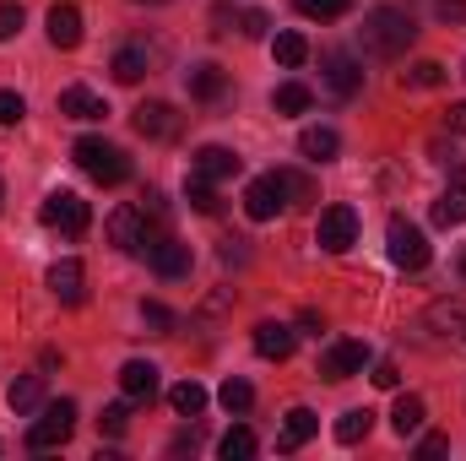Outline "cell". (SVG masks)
I'll use <instances>...</instances> for the list:
<instances>
[{
    "mask_svg": "<svg viewBox=\"0 0 466 461\" xmlns=\"http://www.w3.org/2000/svg\"><path fill=\"white\" fill-rule=\"evenodd\" d=\"M125 424H130V407H125V402L104 407V418H98V429H104L109 440H119V435H125Z\"/></svg>",
    "mask_w": 466,
    "mask_h": 461,
    "instance_id": "39",
    "label": "cell"
},
{
    "mask_svg": "<svg viewBox=\"0 0 466 461\" xmlns=\"http://www.w3.org/2000/svg\"><path fill=\"white\" fill-rule=\"evenodd\" d=\"M119 391H125L130 402H152V396H157V364L130 358V364L119 369Z\"/></svg>",
    "mask_w": 466,
    "mask_h": 461,
    "instance_id": "20",
    "label": "cell"
},
{
    "mask_svg": "<svg viewBox=\"0 0 466 461\" xmlns=\"http://www.w3.org/2000/svg\"><path fill=\"white\" fill-rule=\"evenodd\" d=\"M293 347H299V332L293 326H282V321H260L255 326V353L260 358H277L282 364V358H293Z\"/></svg>",
    "mask_w": 466,
    "mask_h": 461,
    "instance_id": "19",
    "label": "cell"
},
{
    "mask_svg": "<svg viewBox=\"0 0 466 461\" xmlns=\"http://www.w3.org/2000/svg\"><path fill=\"white\" fill-rule=\"evenodd\" d=\"M38 223L76 239V233H87L93 212H87V201H82V196H71V190H55V196H44V207H38Z\"/></svg>",
    "mask_w": 466,
    "mask_h": 461,
    "instance_id": "6",
    "label": "cell"
},
{
    "mask_svg": "<svg viewBox=\"0 0 466 461\" xmlns=\"http://www.w3.org/2000/svg\"><path fill=\"white\" fill-rule=\"evenodd\" d=\"M76 429V402H44L38 418L27 424V451H55Z\"/></svg>",
    "mask_w": 466,
    "mask_h": 461,
    "instance_id": "3",
    "label": "cell"
},
{
    "mask_svg": "<svg viewBox=\"0 0 466 461\" xmlns=\"http://www.w3.org/2000/svg\"><path fill=\"white\" fill-rule=\"evenodd\" d=\"M27 115V104H22V93H11V87H0V125H22Z\"/></svg>",
    "mask_w": 466,
    "mask_h": 461,
    "instance_id": "40",
    "label": "cell"
},
{
    "mask_svg": "<svg viewBox=\"0 0 466 461\" xmlns=\"http://www.w3.org/2000/svg\"><path fill=\"white\" fill-rule=\"evenodd\" d=\"M141 326H152L157 337H168V332H174V310H163L157 299H147V304H141Z\"/></svg>",
    "mask_w": 466,
    "mask_h": 461,
    "instance_id": "36",
    "label": "cell"
},
{
    "mask_svg": "<svg viewBox=\"0 0 466 461\" xmlns=\"http://www.w3.org/2000/svg\"><path fill=\"white\" fill-rule=\"evenodd\" d=\"M445 130L466 136V104H451V115H445Z\"/></svg>",
    "mask_w": 466,
    "mask_h": 461,
    "instance_id": "45",
    "label": "cell"
},
{
    "mask_svg": "<svg viewBox=\"0 0 466 461\" xmlns=\"http://www.w3.org/2000/svg\"><path fill=\"white\" fill-rule=\"evenodd\" d=\"M299 5V16H309V22H337V16H348L352 0H293Z\"/></svg>",
    "mask_w": 466,
    "mask_h": 461,
    "instance_id": "35",
    "label": "cell"
},
{
    "mask_svg": "<svg viewBox=\"0 0 466 461\" xmlns=\"http://www.w3.org/2000/svg\"><path fill=\"white\" fill-rule=\"evenodd\" d=\"M218 402H223V413H233V418H238V413H249V407H255V385L233 374V380H223V391H218Z\"/></svg>",
    "mask_w": 466,
    "mask_h": 461,
    "instance_id": "32",
    "label": "cell"
},
{
    "mask_svg": "<svg viewBox=\"0 0 466 461\" xmlns=\"http://www.w3.org/2000/svg\"><path fill=\"white\" fill-rule=\"evenodd\" d=\"M282 207H288V185H282V169H277V174H260V179H249V190H244V212H249L255 223H271Z\"/></svg>",
    "mask_w": 466,
    "mask_h": 461,
    "instance_id": "8",
    "label": "cell"
},
{
    "mask_svg": "<svg viewBox=\"0 0 466 461\" xmlns=\"http://www.w3.org/2000/svg\"><path fill=\"white\" fill-rule=\"evenodd\" d=\"M147 261H152L157 277H190V244H179V239H168V233H157V239L147 244Z\"/></svg>",
    "mask_w": 466,
    "mask_h": 461,
    "instance_id": "13",
    "label": "cell"
},
{
    "mask_svg": "<svg viewBox=\"0 0 466 461\" xmlns=\"http://www.w3.org/2000/svg\"><path fill=\"white\" fill-rule=\"evenodd\" d=\"M434 16H440L445 27H461L466 22V0H434Z\"/></svg>",
    "mask_w": 466,
    "mask_h": 461,
    "instance_id": "42",
    "label": "cell"
},
{
    "mask_svg": "<svg viewBox=\"0 0 466 461\" xmlns=\"http://www.w3.org/2000/svg\"><path fill=\"white\" fill-rule=\"evenodd\" d=\"M255 451H260V440H255L244 424H238V429H228V435L218 440V456H223V461H249Z\"/></svg>",
    "mask_w": 466,
    "mask_h": 461,
    "instance_id": "31",
    "label": "cell"
},
{
    "mask_svg": "<svg viewBox=\"0 0 466 461\" xmlns=\"http://www.w3.org/2000/svg\"><path fill=\"white\" fill-rule=\"evenodd\" d=\"M271 55H277V66L299 71V66L309 60V44H304V33H277V38H271Z\"/></svg>",
    "mask_w": 466,
    "mask_h": 461,
    "instance_id": "28",
    "label": "cell"
},
{
    "mask_svg": "<svg viewBox=\"0 0 466 461\" xmlns=\"http://www.w3.org/2000/svg\"><path fill=\"white\" fill-rule=\"evenodd\" d=\"M5 402H11V413H16V418L38 413V407H44V374H22V380H11Z\"/></svg>",
    "mask_w": 466,
    "mask_h": 461,
    "instance_id": "25",
    "label": "cell"
},
{
    "mask_svg": "<svg viewBox=\"0 0 466 461\" xmlns=\"http://www.w3.org/2000/svg\"><path fill=\"white\" fill-rule=\"evenodd\" d=\"M60 115L93 125V119H109V104H104L93 87H82V82H76V87H66V93H60Z\"/></svg>",
    "mask_w": 466,
    "mask_h": 461,
    "instance_id": "18",
    "label": "cell"
},
{
    "mask_svg": "<svg viewBox=\"0 0 466 461\" xmlns=\"http://www.w3.org/2000/svg\"><path fill=\"white\" fill-rule=\"evenodd\" d=\"M315 244L331 250V255H348L352 244H358V212L352 207H326L320 223H315Z\"/></svg>",
    "mask_w": 466,
    "mask_h": 461,
    "instance_id": "7",
    "label": "cell"
},
{
    "mask_svg": "<svg viewBox=\"0 0 466 461\" xmlns=\"http://www.w3.org/2000/svg\"><path fill=\"white\" fill-rule=\"evenodd\" d=\"M282 185H288V207H293V201H309V196H315V185H309L304 174H293V169H282Z\"/></svg>",
    "mask_w": 466,
    "mask_h": 461,
    "instance_id": "41",
    "label": "cell"
},
{
    "mask_svg": "<svg viewBox=\"0 0 466 461\" xmlns=\"http://www.w3.org/2000/svg\"><path fill=\"white\" fill-rule=\"evenodd\" d=\"M423 418H429L423 396H412V391H407V396H396V407H390V429H396L401 440H407V435H418V429H423Z\"/></svg>",
    "mask_w": 466,
    "mask_h": 461,
    "instance_id": "26",
    "label": "cell"
},
{
    "mask_svg": "<svg viewBox=\"0 0 466 461\" xmlns=\"http://www.w3.org/2000/svg\"><path fill=\"white\" fill-rule=\"evenodd\" d=\"M320 82H326V93H331V98H342V104H348V98L363 93V66H358L352 55H342V49H331V55L320 60Z\"/></svg>",
    "mask_w": 466,
    "mask_h": 461,
    "instance_id": "9",
    "label": "cell"
},
{
    "mask_svg": "<svg viewBox=\"0 0 466 461\" xmlns=\"http://www.w3.org/2000/svg\"><path fill=\"white\" fill-rule=\"evenodd\" d=\"M401 87H418V93L445 87V66H440V60H418L412 71H401Z\"/></svg>",
    "mask_w": 466,
    "mask_h": 461,
    "instance_id": "33",
    "label": "cell"
},
{
    "mask_svg": "<svg viewBox=\"0 0 466 461\" xmlns=\"http://www.w3.org/2000/svg\"><path fill=\"white\" fill-rule=\"evenodd\" d=\"M412 38H418L412 11H401V5H374V11H363V27H358V49H363V55L396 60V55L412 49Z\"/></svg>",
    "mask_w": 466,
    "mask_h": 461,
    "instance_id": "1",
    "label": "cell"
},
{
    "mask_svg": "<svg viewBox=\"0 0 466 461\" xmlns=\"http://www.w3.org/2000/svg\"><path fill=\"white\" fill-rule=\"evenodd\" d=\"M369 364H374L369 343H337L320 358V374H326V380H352V374H363Z\"/></svg>",
    "mask_w": 466,
    "mask_h": 461,
    "instance_id": "11",
    "label": "cell"
},
{
    "mask_svg": "<svg viewBox=\"0 0 466 461\" xmlns=\"http://www.w3.org/2000/svg\"><path fill=\"white\" fill-rule=\"evenodd\" d=\"M44 282H49V293H55L60 304H82V293H87V271H82V261H55Z\"/></svg>",
    "mask_w": 466,
    "mask_h": 461,
    "instance_id": "15",
    "label": "cell"
},
{
    "mask_svg": "<svg viewBox=\"0 0 466 461\" xmlns=\"http://www.w3.org/2000/svg\"><path fill=\"white\" fill-rule=\"evenodd\" d=\"M369 429H374V413H369V407H348V413L337 418V440H342V446L369 440Z\"/></svg>",
    "mask_w": 466,
    "mask_h": 461,
    "instance_id": "30",
    "label": "cell"
},
{
    "mask_svg": "<svg viewBox=\"0 0 466 461\" xmlns=\"http://www.w3.org/2000/svg\"><path fill=\"white\" fill-rule=\"evenodd\" d=\"M185 201H190V207H196L201 218H212V212H218V190H212V179L190 174V179H185Z\"/></svg>",
    "mask_w": 466,
    "mask_h": 461,
    "instance_id": "34",
    "label": "cell"
},
{
    "mask_svg": "<svg viewBox=\"0 0 466 461\" xmlns=\"http://www.w3.org/2000/svg\"><path fill=\"white\" fill-rule=\"evenodd\" d=\"M109 71H115V82H141L152 71V49L147 44H125V49H115Z\"/></svg>",
    "mask_w": 466,
    "mask_h": 461,
    "instance_id": "23",
    "label": "cell"
},
{
    "mask_svg": "<svg viewBox=\"0 0 466 461\" xmlns=\"http://www.w3.org/2000/svg\"><path fill=\"white\" fill-rule=\"evenodd\" d=\"M136 130H141L147 141H174V136H179V115H174V104H157V98L141 104V109H136Z\"/></svg>",
    "mask_w": 466,
    "mask_h": 461,
    "instance_id": "16",
    "label": "cell"
},
{
    "mask_svg": "<svg viewBox=\"0 0 466 461\" xmlns=\"http://www.w3.org/2000/svg\"><path fill=\"white\" fill-rule=\"evenodd\" d=\"M238 33H244V38H266V33H271V16L249 5V11H238Z\"/></svg>",
    "mask_w": 466,
    "mask_h": 461,
    "instance_id": "37",
    "label": "cell"
},
{
    "mask_svg": "<svg viewBox=\"0 0 466 461\" xmlns=\"http://www.w3.org/2000/svg\"><path fill=\"white\" fill-rule=\"evenodd\" d=\"M196 446H201V429H190V435H179V440H174L168 451H174V456H185V451H196Z\"/></svg>",
    "mask_w": 466,
    "mask_h": 461,
    "instance_id": "46",
    "label": "cell"
},
{
    "mask_svg": "<svg viewBox=\"0 0 466 461\" xmlns=\"http://www.w3.org/2000/svg\"><path fill=\"white\" fill-rule=\"evenodd\" d=\"M445 451H451V440H445V435H423V440H418V456H423V461L445 456Z\"/></svg>",
    "mask_w": 466,
    "mask_h": 461,
    "instance_id": "43",
    "label": "cell"
},
{
    "mask_svg": "<svg viewBox=\"0 0 466 461\" xmlns=\"http://www.w3.org/2000/svg\"><path fill=\"white\" fill-rule=\"evenodd\" d=\"M309 104H315V93H309L304 82H282V87L271 93V109H277V115H304Z\"/></svg>",
    "mask_w": 466,
    "mask_h": 461,
    "instance_id": "29",
    "label": "cell"
},
{
    "mask_svg": "<svg viewBox=\"0 0 466 461\" xmlns=\"http://www.w3.org/2000/svg\"><path fill=\"white\" fill-rule=\"evenodd\" d=\"M44 27H49V44L55 49H76L82 44V11L76 5H49V16H44Z\"/></svg>",
    "mask_w": 466,
    "mask_h": 461,
    "instance_id": "17",
    "label": "cell"
},
{
    "mask_svg": "<svg viewBox=\"0 0 466 461\" xmlns=\"http://www.w3.org/2000/svg\"><path fill=\"white\" fill-rule=\"evenodd\" d=\"M22 33V5L16 0H0V44H11Z\"/></svg>",
    "mask_w": 466,
    "mask_h": 461,
    "instance_id": "38",
    "label": "cell"
},
{
    "mask_svg": "<svg viewBox=\"0 0 466 461\" xmlns=\"http://www.w3.org/2000/svg\"><path fill=\"white\" fill-rule=\"evenodd\" d=\"M385 250H390V261H396L401 271H423V266L434 261V250H429L423 229L407 223V218H390V223H385Z\"/></svg>",
    "mask_w": 466,
    "mask_h": 461,
    "instance_id": "4",
    "label": "cell"
},
{
    "mask_svg": "<svg viewBox=\"0 0 466 461\" xmlns=\"http://www.w3.org/2000/svg\"><path fill=\"white\" fill-rule=\"evenodd\" d=\"M299 152H304L309 163H331V158L342 152V136H337L331 125H304V130H299Z\"/></svg>",
    "mask_w": 466,
    "mask_h": 461,
    "instance_id": "21",
    "label": "cell"
},
{
    "mask_svg": "<svg viewBox=\"0 0 466 461\" xmlns=\"http://www.w3.org/2000/svg\"><path fill=\"white\" fill-rule=\"evenodd\" d=\"M461 223H466V179H456L434 201V229H461Z\"/></svg>",
    "mask_w": 466,
    "mask_h": 461,
    "instance_id": "24",
    "label": "cell"
},
{
    "mask_svg": "<svg viewBox=\"0 0 466 461\" xmlns=\"http://www.w3.org/2000/svg\"><path fill=\"white\" fill-rule=\"evenodd\" d=\"M109 239H115L125 255H147V244L157 239L152 212H147V207H115V212H109Z\"/></svg>",
    "mask_w": 466,
    "mask_h": 461,
    "instance_id": "5",
    "label": "cell"
},
{
    "mask_svg": "<svg viewBox=\"0 0 466 461\" xmlns=\"http://www.w3.org/2000/svg\"><path fill=\"white\" fill-rule=\"evenodd\" d=\"M0 207H5V179H0Z\"/></svg>",
    "mask_w": 466,
    "mask_h": 461,
    "instance_id": "48",
    "label": "cell"
},
{
    "mask_svg": "<svg viewBox=\"0 0 466 461\" xmlns=\"http://www.w3.org/2000/svg\"><path fill=\"white\" fill-rule=\"evenodd\" d=\"M168 407H174L179 418H201V413H207V385H201V380H179V385L168 391Z\"/></svg>",
    "mask_w": 466,
    "mask_h": 461,
    "instance_id": "27",
    "label": "cell"
},
{
    "mask_svg": "<svg viewBox=\"0 0 466 461\" xmlns=\"http://www.w3.org/2000/svg\"><path fill=\"white\" fill-rule=\"evenodd\" d=\"M423 321H429V332H434V337L466 347V299H434Z\"/></svg>",
    "mask_w": 466,
    "mask_h": 461,
    "instance_id": "12",
    "label": "cell"
},
{
    "mask_svg": "<svg viewBox=\"0 0 466 461\" xmlns=\"http://www.w3.org/2000/svg\"><path fill=\"white\" fill-rule=\"evenodd\" d=\"M244 169V158L233 152V147H223V141H207V147H196V158H190V174H201V179H233Z\"/></svg>",
    "mask_w": 466,
    "mask_h": 461,
    "instance_id": "10",
    "label": "cell"
},
{
    "mask_svg": "<svg viewBox=\"0 0 466 461\" xmlns=\"http://www.w3.org/2000/svg\"><path fill=\"white\" fill-rule=\"evenodd\" d=\"M396 380H401V369H396V364H374V385L396 391Z\"/></svg>",
    "mask_w": 466,
    "mask_h": 461,
    "instance_id": "44",
    "label": "cell"
},
{
    "mask_svg": "<svg viewBox=\"0 0 466 461\" xmlns=\"http://www.w3.org/2000/svg\"><path fill=\"white\" fill-rule=\"evenodd\" d=\"M185 87H190V98H196V104H218V98L228 93V71H223V66H212V60H201V66H190V71H185Z\"/></svg>",
    "mask_w": 466,
    "mask_h": 461,
    "instance_id": "14",
    "label": "cell"
},
{
    "mask_svg": "<svg viewBox=\"0 0 466 461\" xmlns=\"http://www.w3.org/2000/svg\"><path fill=\"white\" fill-rule=\"evenodd\" d=\"M136 5H168V0H136Z\"/></svg>",
    "mask_w": 466,
    "mask_h": 461,
    "instance_id": "47",
    "label": "cell"
},
{
    "mask_svg": "<svg viewBox=\"0 0 466 461\" xmlns=\"http://www.w3.org/2000/svg\"><path fill=\"white\" fill-rule=\"evenodd\" d=\"M315 429H320V418H315L309 407H293V413L282 418V440H277V451H299V446H309Z\"/></svg>",
    "mask_w": 466,
    "mask_h": 461,
    "instance_id": "22",
    "label": "cell"
},
{
    "mask_svg": "<svg viewBox=\"0 0 466 461\" xmlns=\"http://www.w3.org/2000/svg\"><path fill=\"white\" fill-rule=\"evenodd\" d=\"M76 163H82L98 185H125V179H130V158L119 152L115 141H104V136H82V141H76Z\"/></svg>",
    "mask_w": 466,
    "mask_h": 461,
    "instance_id": "2",
    "label": "cell"
},
{
    "mask_svg": "<svg viewBox=\"0 0 466 461\" xmlns=\"http://www.w3.org/2000/svg\"><path fill=\"white\" fill-rule=\"evenodd\" d=\"M461 277H466V250H461Z\"/></svg>",
    "mask_w": 466,
    "mask_h": 461,
    "instance_id": "49",
    "label": "cell"
}]
</instances>
